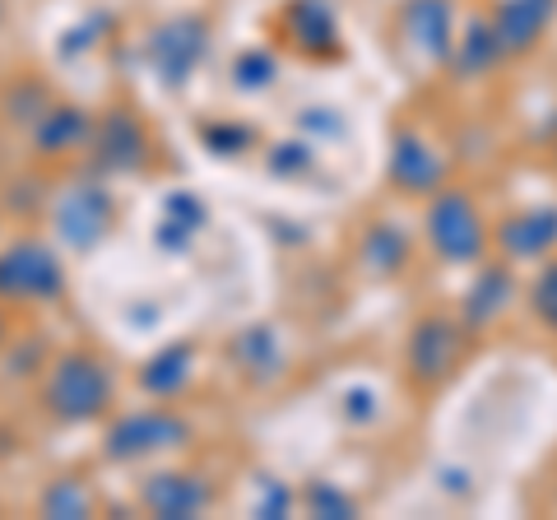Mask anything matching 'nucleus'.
<instances>
[{"label": "nucleus", "mask_w": 557, "mask_h": 520, "mask_svg": "<svg viewBox=\"0 0 557 520\" xmlns=\"http://www.w3.org/2000/svg\"><path fill=\"white\" fill-rule=\"evenodd\" d=\"M70 288L65 251L47 237H14L0 247V302L10 307H47L61 302Z\"/></svg>", "instance_id": "4"}, {"label": "nucleus", "mask_w": 557, "mask_h": 520, "mask_svg": "<svg viewBox=\"0 0 557 520\" xmlns=\"http://www.w3.org/2000/svg\"><path fill=\"white\" fill-rule=\"evenodd\" d=\"M51 102H57V94H51V84L47 79H38V75H24V79H14L5 94H0V112H5V121L10 126H33Z\"/></svg>", "instance_id": "14"}, {"label": "nucleus", "mask_w": 557, "mask_h": 520, "mask_svg": "<svg viewBox=\"0 0 557 520\" xmlns=\"http://www.w3.org/2000/svg\"><path fill=\"white\" fill-rule=\"evenodd\" d=\"M38 511H42V516H61V520L94 516V511H98V493H94L84 479H75V474L47 479L42 493H38Z\"/></svg>", "instance_id": "13"}, {"label": "nucleus", "mask_w": 557, "mask_h": 520, "mask_svg": "<svg viewBox=\"0 0 557 520\" xmlns=\"http://www.w3.org/2000/svg\"><path fill=\"white\" fill-rule=\"evenodd\" d=\"M196 437V423L177 409V400H153L145 409L131 413H108V428H102V456L112 465H139L153 456H168V450L186 446Z\"/></svg>", "instance_id": "3"}, {"label": "nucleus", "mask_w": 557, "mask_h": 520, "mask_svg": "<svg viewBox=\"0 0 557 520\" xmlns=\"http://www.w3.org/2000/svg\"><path fill=\"white\" fill-rule=\"evenodd\" d=\"M139 507L153 511V516H200L214 507V488L200 479V474H186V470H159L145 479L139 488Z\"/></svg>", "instance_id": "11"}, {"label": "nucleus", "mask_w": 557, "mask_h": 520, "mask_svg": "<svg viewBox=\"0 0 557 520\" xmlns=\"http://www.w3.org/2000/svg\"><path fill=\"white\" fill-rule=\"evenodd\" d=\"M311 507H317L321 516H354V511H358V502H348V497L335 493V488H321V497L311 493Z\"/></svg>", "instance_id": "16"}, {"label": "nucleus", "mask_w": 557, "mask_h": 520, "mask_svg": "<svg viewBox=\"0 0 557 520\" xmlns=\"http://www.w3.org/2000/svg\"><path fill=\"white\" fill-rule=\"evenodd\" d=\"M5 24H10V0H0V33H5Z\"/></svg>", "instance_id": "18"}, {"label": "nucleus", "mask_w": 557, "mask_h": 520, "mask_svg": "<svg viewBox=\"0 0 557 520\" xmlns=\"http://www.w3.org/2000/svg\"><path fill=\"white\" fill-rule=\"evenodd\" d=\"M530 311L534 321L544 325L548 335H557V256H548L544 265H539L534 284H530Z\"/></svg>", "instance_id": "15"}, {"label": "nucleus", "mask_w": 557, "mask_h": 520, "mask_svg": "<svg viewBox=\"0 0 557 520\" xmlns=\"http://www.w3.org/2000/svg\"><path fill=\"white\" fill-rule=\"evenodd\" d=\"M553 10H557V0H507L487 24H493L507 57H525L530 47L544 42V33L553 24Z\"/></svg>", "instance_id": "12"}, {"label": "nucleus", "mask_w": 557, "mask_h": 520, "mask_svg": "<svg viewBox=\"0 0 557 520\" xmlns=\"http://www.w3.org/2000/svg\"><path fill=\"white\" fill-rule=\"evenodd\" d=\"M89 159L98 172H139L149 163V135L145 121L131 108H112L94 116V140H89Z\"/></svg>", "instance_id": "8"}, {"label": "nucleus", "mask_w": 557, "mask_h": 520, "mask_svg": "<svg viewBox=\"0 0 557 520\" xmlns=\"http://www.w3.org/2000/svg\"><path fill=\"white\" fill-rule=\"evenodd\" d=\"M386 177H391L395 196L423 205L428 196H437V190L450 182V159H446V149L432 140L423 126L405 121V126H395V135H391Z\"/></svg>", "instance_id": "6"}, {"label": "nucleus", "mask_w": 557, "mask_h": 520, "mask_svg": "<svg viewBox=\"0 0 557 520\" xmlns=\"http://www.w3.org/2000/svg\"><path fill=\"white\" fill-rule=\"evenodd\" d=\"M38 405L61 428L102 423L116 409V368L89 344H70L42 362Z\"/></svg>", "instance_id": "1"}, {"label": "nucleus", "mask_w": 557, "mask_h": 520, "mask_svg": "<svg viewBox=\"0 0 557 520\" xmlns=\"http://www.w3.org/2000/svg\"><path fill=\"white\" fill-rule=\"evenodd\" d=\"M469 349V325L446 311H428L413 321L409 344H405V376L418 391H442L450 376L460 372Z\"/></svg>", "instance_id": "5"}, {"label": "nucleus", "mask_w": 557, "mask_h": 520, "mask_svg": "<svg viewBox=\"0 0 557 520\" xmlns=\"http://www.w3.org/2000/svg\"><path fill=\"white\" fill-rule=\"evenodd\" d=\"M493 251L507 265H544L557 251V210H520L493 223Z\"/></svg>", "instance_id": "9"}, {"label": "nucleus", "mask_w": 557, "mask_h": 520, "mask_svg": "<svg viewBox=\"0 0 557 520\" xmlns=\"http://www.w3.org/2000/svg\"><path fill=\"white\" fill-rule=\"evenodd\" d=\"M423 242L437 265L474 270L479 260L493 256V219L469 186L446 182L437 196L423 200Z\"/></svg>", "instance_id": "2"}, {"label": "nucleus", "mask_w": 557, "mask_h": 520, "mask_svg": "<svg viewBox=\"0 0 557 520\" xmlns=\"http://www.w3.org/2000/svg\"><path fill=\"white\" fill-rule=\"evenodd\" d=\"M94 140V112L70 98H57L51 108L28 126V149L38 163H70L89 153Z\"/></svg>", "instance_id": "7"}, {"label": "nucleus", "mask_w": 557, "mask_h": 520, "mask_svg": "<svg viewBox=\"0 0 557 520\" xmlns=\"http://www.w3.org/2000/svg\"><path fill=\"white\" fill-rule=\"evenodd\" d=\"M10 344H14V307L0 302V354H5Z\"/></svg>", "instance_id": "17"}, {"label": "nucleus", "mask_w": 557, "mask_h": 520, "mask_svg": "<svg viewBox=\"0 0 557 520\" xmlns=\"http://www.w3.org/2000/svg\"><path fill=\"white\" fill-rule=\"evenodd\" d=\"M516 298V274L511 265H502V256H487L474 265V280H469V293H465V302H460V321L469 325V335H479L487 331L502 311L511 307Z\"/></svg>", "instance_id": "10"}]
</instances>
